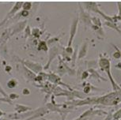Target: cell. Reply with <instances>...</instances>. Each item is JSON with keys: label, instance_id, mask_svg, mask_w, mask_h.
Segmentation results:
<instances>
[{"label": "cell", "instance_id": "1", "mask_svg": "<svg viewBox=\"0 0 121 120\" xmlns=\"http://www.w3.org/2000/svg\"><path fill=\"white\" fill-rule=\"evenodd\" d=\"M120 103V90L113 91L102 96L95 98L94 104H100L104 106H116Z\"/></svg>", "mask_w": 121, "mask_h": 120}, {"label": "cell", "instance_id": "2", "mask_svg": "<svg viewBox=\"0 0 121 120\" xmlns=\"http://www.w3.org/2000/svg\"><path fill=\"white\" fill-rule=\"evenodd\" d=\"M98 65L100 69L103 71H104L108 76V78H109V81L112 84V89L114 91H117V90H120V85H118L117 83L114 81L113 77L111 73V62L109 58L107 57H104V56H100L99 60H98Z\"/></svg>", "mask_w": 121, "mask_h": 120}, {"label": "cell", "instance_id": "3", "mask_svg": "<svg viewBox=\"0 0 121 120\" xmlns=\"http://www.w3.org/2000/svg\"><path fill=\"white\" fill-rule=\"evenodd\" d=\"M82 5L85 6V8L87 10L90 11V12L99 13V14L101 15L107 21L114 22L112 18V17H110V16H108V15H106L104 12H102V11L100 10L99 7H98L97 3H95V2H85V3H82ZM115 23H116V22H115Z\"/></svg>", "mask_w": 121, "mask_h": 120}, {"label": "cell", "instance_id": "4", "mask_svg": "<svg viewBox=\"0 0 121 120\" xmlns=\"http://www.w3.org/2000/svg\"><path fill=\"white\" fill-rule=\"evenodd\" d=\"M24 2H17L14 3V5L13 6V7L11 8V10L7 13V14L5 16V17L3 19V21L0 22V28L6 23V21L13 17V16L16 14V13L18 12L21 9H22V5H23Z\"/></svg>", "mask_w": 121, "mask_h": 120}, {"label": "cell", "instance_id": "5", "mask_svg": "<svg viewBox=\"0 0 121 120\" xmlns=\"http://www.w3.org/2000/svg\"><path fill=\"white\" fill-rule=\"evenodd\" d=\"M22 64H23L25 66H26L28 69H29L31 71H33L36 74L41 73L43 70V66L40 63L34 62L29 60H26V61H22Z\"/></svg>", "mask_w": 121, "mask_h": 120}, {"label": "cell", "instance_id": "6", "mask_svg": "<svg viewBox=\"0 0 121 120\" xmlns=\"http://www.w3.org/2000/svg\"><path fill=\"white\" fill-rule=\"evenodd\" d=\"M78 22H79V18L78 16L72 20L71 25H70V38H69V40H68L67 47H71L73 40H74V38L75 37V35H76V33L78 30Z\"/></svg>", "mask_w": 121, "mask_h": 120}, {"label": "cell", "instance_id": "7", "mask_svg": "<svg viewBox=\"0 0 121 120\" xmlns=\"http://www.w3.org/2000/svg\"><path fill=\"white\" fill-rule=\"evenodd\" d=\"M78 18L80 21H82V22L86 26H90L91 27L92 23H91V16L88 12H86L83 10L82 7L80 6V13H79V17Z\"/></svg>", "mask_w": 121, "mask_h": 120}, {"label": "cell", "instance_id": "8", "mask_svg": "<svg viewBox=\"0 0 121 120\" xmlns=\"http://www.w3.org/2000/svg\"><path fill=\"white\" fill-rule=\"evenodd\" d=\"M50 112L48 111L47 108H36V109L33 110V114L32 116L28 118L26 120H32V119H38V118H43L44 115H45L48 113H49Z\"/></svg>", "mask_w": 121, "mask_h": 120}, {"label": "cell", "instance_id": "9", "mask_svg": "<svg viewBox=\"0 0 121 120\" xmlns=\"http://www.w3.org/2000/svg\"><path fill=\"white\" fill-rule=\"evenodd\" d=\"M20 66L22 67V74L23 76L25 77V78L26 79L27 81H35L36 79V74H34L33 71H31L30 70L28 69L26 66H25L23 64H22Z\"/></svg>", "mask_w": 121, "mask_h": 120}, {"label": "cell", "instance_id": "10", "mask_svg": "<svg viewBox=\"0 0 121 120\" xmlns=\"http://www.w3.org/2000/svg\"><path fill=\"white\" fill-rule=\"evenodd\" d=\"M26 23H27V21H24L17 22V24H15L14 25H13V27L10 28V35L12 36L13 34H16V33H19L20 31H22V29L25 28V26H26Z\"/></svg>", "mask_w": 121, "mask_h": 120}, {"label": "cell", "instance_id": "11", "mask_svg": "<svg viewBox=\"0 0 121 120\" xmlns=\"http://www.w3.org/2000/svg\"><path fill=\"white\" fill-rule=\"evenodd\" d=\"M58 51H59V48L57 47H52V48L50 49L48 62V63H47V66L44 67L45 69H48V68L49 67V66H50V64H51V62L54 60V58L56 57L57 55H58Z\"/></svg>", "mask_w": 121, "mask_h": 120}, {"label": "cell", "instance_id": "12", "mask_svg": "<svg viewBox=\"0 0 121 120\" xmlns=\"http://www.w3.org/2000/svg\"><path fill=\"white\" fill-rule=\"evenodd\" d=\"M88 47L89 45L87 41H85L82 44V46L80 47V48L78 50V59H82V58H83L86 55L88 51Z\"/></svg>", "mask_w": 121, "mask_h": 120}, {"label": "cell", "instance_id": "13", "mask_svg": "<svg viewBox=\"0 0 121 120\" xmlns=\"http://www.w3.org/2000/svg\"><path fill=\"white\" fill-rule=\"evenodd\" d=\"M15 112L17 113V114H22V113H26L29 111L33 110V108L29 107V106H26L23 104H19V103H17L15 105Z\"/></svg>", "mask_w": 121, "mask_h": 120}, {"label": "cell", "instance_id": "14", "mask_svg": "<svg viewBox=\"0 0 121 120\" xmlns=\"http://www.w3.org/2000/svg\"><path fill=\"white\" fill-rule=\"evenodd\" d=\"M47 79L50 81V82H52V83H54V84H59V83H60L61 85H65V86L68 87L67 85H65V84H63V83L61 82L60 79H59V77L56 75L55 74L50 73L49 74H48V78Z\"/></svg>", "mask_w": 121, "mask_h": 120}, {"label": "cell", "instance_id": "15", "mask_svg": "<svg viewBox=\"0 0 121 120\" xmlns=\"http://www.w3.org/2000/svg\"><path fill=\"white\" fill-rule=\"evenodd\" d=\"M10 36H11L10 35V29H5V30L1 33V36H0V44L5 43L6 40H8V38L10 37Z\"/></svg>", "mask_w": 121, "mask_h": 120}, {"label": "cell", "instance_id": "16", "mask_svg": "<svg viewBox=\"0 0 121 120\" xmlns=\"http://www.w3.org/2000/svg\"><path fill=\"white\" fill-rule=\"evenodd\" d=\"M88 72H89V74H90V75H91V77H93V78H95V79H100V80H102V81H108L107 79L102 78V77L100 76V74L97 72V70H93V69H89L88 70Z\"/></svg>", "mask_w": 121, "mask_h": 120}, {"label": "cell", "instance_id": "17", "mask_svg": "<svg viewBox=\"0 0 121 120\" xmlns=\"http://www.w3.org/2000/svg\"><path fill=\"white\" fill-rule=\"evenodd\" d=\"M104 25H107L108 27H109V28H112V29H115L116 31H117L118 33L120 34V26H118L117 25H116V23H115V22L105 21V22H104Z\"/></svg>", "mask_w": 121, "mask_h": 120}, {"label": "cell", "instance_id": "18", "mask_svg": "<svg viewBox=\"0 0 121 120\" xmlns=\"http://www.w3.org/2000/svg\"><path fill=\"white\" fill-rule=\"evenodd\" d=\"M91 23H92V25H93L97 26V27L102 26L101 21L100 20V18L96 17V16H92V17H91Z\"/></svg>", "mask_w": 121, "mask_h": 120}, {"label": "cell", "instance_id": "19", "mask_svg": "<svg viewBox=\"0 0 121 120\" xmlns=\"http://www.w3.org/2000/svg\"><path fill=\"white\" fill-rule=\"evenodd\" d=\"M17 81L16 78H11L7 81V87L10 88V89H13L17 85Z\"/></svg>", "mask_w": 121, "mask_h": 120}, {"label": "cell", "instance_id": "20", "mask_svg": "<svg viewBox=\"0 0 121 120\" xmlns=\"http://www.w3.org/2000/svg\"><path fill=\"white\" fill-rule=\"evenodd\" d=\"M38 50H39V51H47L48 50L47 42H45V41H40V44H39V45H38Z\"/></svg>", "mask_w": 121, "mask_h": 120}, {"label": "cell", "instance_id": "21", "mask_svg": "<svg viewBox=\"0 0 121 120\" xmlns=\"http://www.w3.org/2000/svg\"><path fill=\"white\" fill-rule=\"evenodd\" d=\"M33 3L32 2H24L23 5H22V10L29 11V10H31L33 7Z\"/></svg>", "mask_w": 121, "mask_h": 120}, {"label": "cell", "instance_id": "22", "mask_svg": "<svg viewBox=\"0 0 121 120\" xmlns=\"http://www.w3.org/2000/svg\"><path fill=\"white\" fill-rule=\"evenodd\" d=\"M121 119V115H120V108L116 111V112L112 114V119L113 120H120Z\"/></svg>", "mask_w": 121, "mask_h": 120}, {"label": "cell", "instance_id": "23", "mask_svg": "<svg viewBox=\"0 0 121 120\" xmlns=\"http://www.w3.org/2000/svg\"><path fill=\"white\" fill-rule=\"evenodd\" d=\"M77 51H78V47H76L75 48L74 51H73V56H72V66H74L75 65V62H76V59H77Z\"/></svg>", "mask_w": 121, "mask_h": 120}, {"label": "cell", "instance_id": "24", "mask_svg": "<svg viewBox=\"0 0 121 120\" xmlns=\"http://www.w3.org/2000/svg\"><path fill=\"white\" fill-rule=\"evenodd\" d=\"M8 97L10 98V100H14V99H17L20 97V96L17 93H10L8 96Z\"/></svg>", "mask_w": 121, "mask_h": 120}, {"label": "cell", "instance_id": "25", "mask_svg": "<svg viewBox=\"0 0 121 120\" xmlns=\"http://www.w3.org/2000/svg\"><path fill=\"white\" fill-rule=\"evenodd\" d=\"M21 17H29V11H27V10H22L21 12L19 13Z\"/></svg>", "mask_w": 121, "mask_h": 120}, {"label": "cell", "instance_id": "26", "mask_svg": "<svg viewBox=\"0 0 121 120\" xmlns=\"http://www.w3.org/2000/svg\"><path fill=\"white\" fill-rule=\"evenodd\" d=\"M0 101L3 102V103H8L10 104H12V100H10L9 97H3V98H0Z\"/></svg>", "mask_w": 121, "mask_h": 120}, {"label": "cell", "instance_id": "27", "mask_svg": "<svg viewBox=\"0 0 121 120\" xmlns=\"http://www.w3.org/2000/svg\"><path fill=\"white\" fill-rule=\"evenodd\" d=\"M31 34V31H30V27L29 25H27V27L25 29V37H29V35Z\"/></svg>", "mask_w": 121, "mask_h": 120}, {"label": "cell", "instance_id": "28", "mask_svg": "<svg viewBox=\"0 0 121 120\" xmlns=\"http://www.w3.org/2000/svg\"><path fill=\"white\" fill-rule=\"evenodd\" d=\"M88 77H90V74H89L88 70L84 71L82 73V80H85V79L87 78Z\"/></svg>", "mask_w": 121, "mask_h": 120}, {"label": "cell", "instance_id": "29", "mask_svg": "<svg viewBox=\"0 0 121 120\" xmlns=\"http://www.w3.org/2000/svg\"><path fill=\"white\" fill-rule=\"evenodd\" d=\"M113 57L115 58H116V59H119V58H120V49H118L117 51H116V52L113 54Z\"/></svg>", "mask_w": 121, "mask_h": 120}, {"label": "cell", "instance_id": "30", "mask_svg": "<svg viewBox=\"0 0 121 120\" xmlns=\"http://www.w3.org/2000/svg\"><path fill=\"white\" fill-rule=\"evenodd\" d=\"M22 94L25 95V96H28V95L30 94V91L29 90V89H23V90H22Z\"/></svg>", "mask_w": 121, "mask_h": 120}, {"label": "cell", "instance_id": "31", "mask_svg": "<svg viewBox=\"0 0 121 120\" xmlns=\"http://www.w3.org/2000/svg\"><path fill=\"white\" fill-rule=\"evenodd\" d=\"M104 120H112V113H108Z\"/></svg>", "mask_w": 121, "mask_h": 120}, {"label": "cell", "instance_id": "32", "mask_svg": "<svg viewBox=\"0 0 121 120\" xmlns=\"http://www.w3.org/2000/svg\"><path fill=\"white\" fill-rule=\"evenodd\" d=\"M6 113L3 112V111H1V110H0V118H1L2 116H3V115H6Z\"/></svg>", "mask_w": 121, "mask_h": 120}, {"label": "cell", "instance_id": "33", "mask_svg": "<svg viewBox=\"0 0 121 120\" xmlns=\"http://www.w3.org/2000/svg\"><path fill=\"white\" fill-rule=\"evenodd\" d=\"M1 120H13V119H6V118H2Z\"/></svg>", "mask_w": 121, "mask_h": 120}, {"label": "cell", "instance_id": "34", "mask_svg": "<svg viewBox=\"0 0 121 120\" xmlns=\"http://www.w3.org/2000/svg\"><path fill=\"white\" fill-rule=\"evenodd\" d=\"M42 120H50V119H44V118H41Z\"/></svg>", "mask_w": 121, "mask_h": 120}, {"label": "cell", "instance_id": "35", "mask_svg": "<svg viewBox=\"0 0 121 120\" xmlns=\"http://www.w3.org/2000/svg\"><path fill=\"white\" fill-rule=\"evenodd\" d=\"M0 36H1V33H0Z\"/></svg>", "mask_w": 121, "mask_h": 120}, {"label": "cell", "instance_id": "36", "mask_svg": "<svg viewBox=\"0 0 121 120\" xmlns=\"http://www.w3.org/2000/svg\"><path fill=\"white\" fill-rule=\"evenodd\" d=\"M112 120H113V119H112Z\"/></svg>", "mask_w": 121, "mask_h": 120}]
</instances>
